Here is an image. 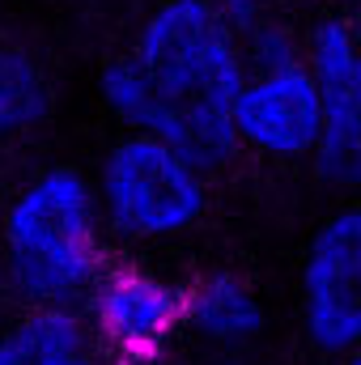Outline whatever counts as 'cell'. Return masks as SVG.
<instances>
[{
    "label": "cell",
    "instance_id": "obj_1",
    "mask_svg": "<svg viewBox=\"0 0 361 365\" xmlns=\"http://www.w3.org/2000/svg\"><path fill=\"white\" fill-rule=\"evenodd\" d=\"M243 77L238 34L217 17L213 0H158L132 51L102 68L98 93L115 123L166 140L208 175L238 149L230 106Z\"/></svg>",
    "mask_w": 361,
    "mask_h": 365
},
{
    "label": "cell",
    "instance_id": "obj_2",
    "mask_svg": "<svg viewBox=\"0 0 361 365\" xmlns=\"http://www.w3.org/2000/svg\"><path fill=\"white\" fill-rule=\"evenodd\" d=\"M93 182L77 166H47L26 182L0 225V272L26 306H81L106 272Z\"/></svg>",
    "mask_w": 361,
    "mask_h": 365
},
{
    "label": "cell",
    "instance_id": "obj_3",
    "mask_svg": "<svg viewBox=\"0 0 361 365\" xmlns=\"http://www.w3.org/2000/svg\"><path fill=\"white\" fill-rule=\"evenodd\" d=\"M102 234L119 242H166L187 234L208 204V175L149 132L119 136L93 179Z\"/></svg>",
    "mask_w": 361,
    "mask_h": 365
},
{
    "label": "cell",
    "instance_id": "obj_4",
    "mask_svg": "<svg viewBox=\"0 0 361 365\" xmlns=\"http://www.w3.org/2000/svg\"><path fill=\"white\" fill-rule=\"evenodd\" d=\"M302 60L319 93V145L310 153L315 175L332 187L361 179V51L345 17H323L302 38Z\"/></svg>",
    "mask_w": 361,
    "mask_h": 365
},
{
    "label": "cell",
    "instance_id": "obj_5",
    "mask_svg": "<svg viewBox=\"0 0 361 365\" xmlns=\"http://www.w3.org/2000/svg\"><path fill=\"white\" fill-rule=\"evenodd\" d=\"M302 323L323 357H353L361 344V212L336 208L310 238L302 264Z\"/></svg>",
    "mask_w": 361,
    "mask_h": 365
},
{
    "label": "cell",
    "instance_id": "obj_6",
    "mask_svg": "<svg viewBox=\"0 0 361 365\" xmlns=\"http://www.w3.org/2000/svg\"><path fill=\"white\" fill-rule=\"evenodd\" d=\"M93 344L119 365H149L183 327V289L141 268H106L81 302Z\"/></svg>",
    "mask_w": 361,
    "mask_h": 365
},
{
    "label": "cell",
    "instance_id": "obj_7",
    "mask_svg": "<svg viewBox=\"0 0 361 365\" xmlns=\"http://www.w3.org/2000/svg\"><path fill=\"white\" fill-rule=\"evenodd\" d=\"M230 128L243 149H255L264 158H310L319 145V93L306 60L247 73L230 106Z\"/></svg>",
    "mask_w": 361,
    "mask_h": 365
},
{
    "label": "cell",
    "instance_id": "obj_8",
    "mask_svg": "<svg viewBox=\"0 0 361 365\" xmlns=\"http://www.w3.org/2000/svg\"><path fill=\"white\" fill-rule=\"evenodd\" d=\"M0 365H102L81 306H26L0 327Z\"/></svg>",
    "mask_w": 361,
    "mask_h": 365
},
{
    "label": "cell",
    "instance_id": "obj_9",
    "mask_svg": "<svg viewBox=\"0 0 361 365\" xmlns=\"http://www.w3.org/2000/svg\"><path fill=\"white\" fill-rule=\"evenodd\" d=\"M264 323H268V314H264L255 289L238 276L217 272L183 289V327L213 349H243V344L260 340Z\"/></svg>",
    "mask_w": 361,
    "mask_h": 365
},
{
    "label": "cell",
    "instance_id": "obj_10",
    "mask_svg": "<svg viewBox=\"0 0 361 365\" xmlns=\"http://www.w3.org/2000/svg\"><path fill=\"white\" fill-rule=\"evenodd\" d=\"M47 115H51V81L43 64L21 47L0 43V140L34 132Z\"/></svg>",
    "mask_w": 361,
    "mask_h": 365
},
{
    "label": "cell",
    "instance_id": "obj_11",
    "mask_svg": "<svg viewBox=\"0 0 361 365\" xmlns=\"http://www.w3.org/2000/svg\"><path fill=\"white\" fill-rule=\"evenodd\" d=\"M238 51L247 73H264V68H285L302 60V34L289 30L276 13L264 17L260 26H251L247 34H238Z\"/></svg>",
    "mask_w": 361,
    "mask_h": 365
},
{
    "label": "cell",
    "instance_id": "obj_12",
    "mask_svg": "<svg viewBox=\"0 0 361 365\" xmlns=\"http://www.w3.org/2000/svg\"><path fill=\"white\" fill-rule=\"evenodd\" d=\"M217 17L234 30V34H247L251 26H260L264 17H272L276 0H213Z\"/></svg>",
    "mask_w": 361,
    "mask_h": 365
},
{
    "label": "cell",
    "instance_id": "obj_13",
    "mask_svg": "<svg viewBox=\"0 0 361 365\" xmlns=\"http://www.w3.org/2000/svg\"><path fill=\"white\" fill-rule=\"evenodd\" d=\"M340 365H361V361H357V353H353V357H345V361H340Z\"/></svg>",
    "mask_w": 361,
    "mask_h": 365
}]
</instances>
